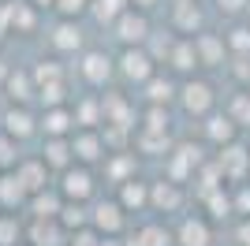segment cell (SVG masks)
<instances>
[{
  "label": "cell",
  "mask_w": 250,
  "mask_h": 246,
  "mask_svg": "<svg viewBox=\"0 0 250 246\" xmlns=\"http://www.w3.org/2000/svg\"><path fill=\"white\" fill-rule=\"evenodd\" d=\"M179 112L190 116V120H206L209 112H217V90H213V82L209 79H198V75H190V79H179Z\"/></svg>",
  "instance_id": "1"
},
{
  "label": "cell",
  "mask_w": 250,
  "mask_h": 246,
  "mask_svg": "<svg viewBox=\"0 0 250 246\" xmlns=\"http://www.w3.org/2000/svg\"><path fill=\"white\" fill-rule=\"evenodd\" d=\"M213 157V153H209ZM206 153H202V145L194 142H176L172 145V153L165 157V179H172V183H194V175L202 172V164L209 161Z\"/></svg>",
  "instance_id": "2"
},
{
  "label": "cell",
  "mask_w": 250,
  "mask_h": 246,
  "mask_svg": "<svg viewBox=\"0 0 250 246\" xmlns=\"http://www.w3.org/2000/svg\"><path fill=\"white\" fill-rule=\"evenodd\" d=\"M157 67H161V63L149 56L146 45L120 49V56H116V75H120L124 82H131V86H146V82L157 75Z\"/></svg>",
  "instance_id": "3"
},
{
  "label": "cell",
  "mask_w": 250,
  "mask_h": 246,
  "mask_svg": "<svg viewBox=\"0 0 250 246\" xmlns=\"http://www.w3.org/2000/svg\"><path fill=\"white\" fill-rule=\"evenodd\" d=\"M56 186H60L63 202H97V175L94 168H86V164H71L67 172L56 175Z\"/></svg>",
  "instance_id": "4"
},
{
  "label": "cell",
  "mask_w": 250,
  "mask_h": 246,
  "mask_svg": "<svg viewBox=\"0 0 250 246\" xmlns=\"http://www.w3.org/2000/svg\"><path fill=\"white\" fill-rule=\"evenodd\" d=\"M127 224H131V213L116 202V194L97 198V202L90 205V227H94L97 235H124Z\"/></svg>",
  "instance_id": "5"
},
{
  "label": "cell",
  "mask_w": 250,
  "mask_h": 246,
  "mask_svg": "<svg viewBox=\"0 0 250 246\" xmlns=\"http://www.w3.org/2000/svg\"><path fill=\"white\" fill-rule=\"evenodd\" d=\"M213 164L220 168V175H224V183H228V186L247 183V179H250V145L247 142L224 145V149L213 153Z\"/></svg>",
  "instance_id": "6"
},
{
  "label": "cell",
  "mask_w": 250,
  "mask_h": 246,
  "mask_svg": "<svg viewBox=\"0 0 250 246\" xmlns=\"http://www.w3.org/2000/svg\"><path fill=\"white\" fill-rule=\"evenodd\" d=\"M79 75H83L86 86L104 90V86L116 79V56H108L104 49H86V52H79Z\"/></svg>",
  "instance_id": "7"
},
{
  "label": "cell",
  "mask_w": 250,
  "mask_h": 246,
  "mask_svg": "<svg viewBox=\"0 0 250 246\" xmlns=\"http://www.w3.org/2000/svg\"><path fill=\"white\" fill-rule=\"evenodd\" d=\"M0 131H8L15 142L38 138V134H42V116H34L30 104H4V112H0Z\"/></svg>",
  "instance_id": "8"
},
{
  "label": "cell",
  "mask_w": 250,
  "mask_h": 246,
  "mask_svg": "<svg viewBox=\"0 0 250 246\" xmlns=\"http://www.w3.org/2000/svg\"><path fill=\"white\" fill-rule=\"evenodd\" d=\"M71 149H75V164H86V168H101L108 157L101 127H79L71 134Z\"/></svg>",
  "instance_id": "9"
},
{
  "label": "cell",
  "mask_w": 250,
  "mask_h": 246,
  "mask_svg": "<svg viewBox=\"0 0 250 246\" xmlns=\"http://www.w3.org/2000/svg\"><path fill=\"white\" fill-rule=\"evenodd\" d=\"M187 209V186L172 183V179H153V190H149V213L157 216H176Z\"/></svg>",
  "instance_id": "10"
},
{
  "label": "cell",
  "mask_w": 250,
  "mask_h": 246,
  "mask_svg": "<svg viewBox=\"0 0 250 246\" xmlns=\"http://www.w3.org/2000/svg\"><path fill=\"white\" fill-rule=\"evenodd\" d=\"M149 34H153V26H149V15L138 8H127L120 19H116L112 26V38L120 41V49H135V45H146Z\"/></svg>",
  "instance_id": "11"
},
{
  "label": "cell",
  "mask_w": 250,
  "mask_h": 246,
  "mask_svg": "<svg viewBox=\"0 0 250 246\" xmlns=\"http://www.w3.org/2000/svg\"><path fill=\"white\" fill-rule=\"evenodd\" d=\"M172 231H176V246H213V239H217L213 220L206 213H183Z\"/></svg>",
  "instance_id": "12"
},
{
  "label": "cell",
  "mask_w": 250,
  "mask_h": 246,
  "mask_svg": "<svg viewBox=\"0 0 250 246\" xmlns=\"http://www.w3.org/2000/svg\"><path fill=\"white\" fill-rule=\"evenodd\" d=\"M202 142L213 145V149H224V145L239 142V123L231 120L224 108H217V112H209L206 120H202Z\"/></svg>",
  "instance_id": "13"
},
{
  "label": "cell",
  "mask_w": 250,
  "mask_h": 246,
  "mask_svg": "<svg viewBox=\"0 0 250 246\" xmlns=\"http://www.w3.org/2000/svg\"><path fill=\"white\" fill-rule=\"evenodd\" d=\"M194 49H198V63L202 71H220L231 63V52H228V41L224 34H213V30H202L194 38Z\"/></svg>",
  "instance_id": "14"
},
{
  "label": "cell",
  "mask_w": 250,
  "mask_h": 246,
  "mask_svg": "<svg viewBox=\"0 0 250 246\" xmlns=\"http://www.w3.org/2000/svg\"><path fill=\"white\" fill-rule=\"evenodd\" d=\"M49 45L56 56H75V52H86V34L79 26V19H60L49 30Z\"/></svg>",
  "instance_id": "15"
},
{
  "label": "cell",
  "mask_w": 250,
  "mask_h": 246,
  "mask_svg": "<svg viewBox=\"0 0 250 246\" xmlns=\"http://www.w3.org/2000/svg\"><path fill=\"white\" fill-rule=\"evenodd\" d=\"M79 131L71 104H56V108H42V138H71Z\"/></svg>",
  "instance_id": "16"
},
{
  "label": "cell",
  "mask_w": 250,
  "mask_h": 246,
  "mask_svg": "<svg viewBox=\"0 0 250 246\" xmlns=\"http://www.w3.org/2000/svg\"><path fill=\"white\" fill-rule=\"evenodd\" d=\"M4 97H8V104H34L38 101V82H34L30 67H11V75L4 79Z\"/></svg>",
  "instance_id": "17"
},
{
  "label": "cell",
  "mask_w": 250,
  "mask_h": 246,
  "mask_svg": "<svg viewBox=\"0 0 250 246\" xmlns=\"http://www.w3.org/2000/svg\"><path fill=\"white\" fill-rule=\"evenodd\" d=\"M172 34L179 38H198L206 30V15H202L198 0H190V4H172Z\"/></svg>",
  "instance_id": "18"
},
{
  "label": "cell",
  "mask_w": 250,
  "mask_h": 246,
  "mask_svg": "<svg viewBox=\"0 0 250 246\" xmlns=\"http://www.w3.org/2000/svg\"><path fill=\"white\" fill-rule=\"evenodd\" d=\"M149 190H153V183L142 179V175H135V179L116 186V202L124 205L127 213H149Z\"/></svg>",
  "instance_id": "19"
},
{
  "label": "cell",
  "mask_w": 250,
  "mask_h": 246,
  "mask_svg": "<svg viewBox=\"0 0 250 246\" xmlns=\"http://www.w3.org/2000/svg\"><path fill=\"white\" fill-rule=\"evenodd\" d=\"M71 231L60 220H30L26 224V243L30 246H71Z\"/></svg>",
  "instance_id": "20"
},
{
  "label": "cell",
  "mask_w": 250,
  "mask_h": 246,
  "mask_svg": "<svg viewBox=\"0 0 250 246\" xmlns=\"http://www.w3.org/2000/svg\"><path fill=\"white\" fill-rule=\"evenodd\" d=\"M60 209H63V194H60L56 183L38 190V194H30V202H26V216H30V220H56Z\"/></svg>",
  "instance_id": "21"
},
{
  "label": "cell",
  "mask_w": 250,
  "mask_h": 246,
  "mask_svg": "<svg viewBox=\"0 0 250 246\" xmlns=\"http://www.w3.org/2000/svg\"><path fill=\"white\" fill-rule=\"evenodd\" d=\"M101 108H104V123H116V127H131L135 131V104L131 97L120 90L101 93Z\"/></svg>",
  "instance_id": "22"
},
{
  "label": "cell",
  "mask_w": 250,
  "mask_h": 246,
  "mask_svg": "<svg viewBox=\"0 0 250 246\" xmlns=\"http://www.w3.org/2000/svg\"><path fill=\"white\" fill-rule=\"evenodd\" d=\"M26 202H30V190L15 175V168L4 172L0 175V205H4V213H26Z\"/></svg>",
  "instance_id": "23"
},
{
  "label": "cell",
  "mask_w": 250,
  "mask_h": 246,
  "mask_svg": "<svg viewBox=\"0 0 250 246\" xmlns=\"http://www.w3.org/2000/svg\"><path fill=\"white\" fill-rule=\"evenodd\" d=\"M101 175H104L112 186L127 183V179H135V175H138V157H135V149L108 153V157H104V164H101Z\"/></svg>",
  "instance_id": "24"
},
{
  "label": "cell",
  "mask_w": 250,
  "mask_h": 246,
  "mask_svg": "<svg viewBox=\"0 0 250 246\" xmlns=\"http://www.w3.org/2000/svg\"><path fill=\"white\" fill-rule=\"evenodd\" d=\"M165 67L176 75V79H190V75L198 71L202 63H198V49H194V38H179Z\"/></svg>",
  "instance_id": "25"
},
{
  "label": "cell",
  "mask_w": 250,
  "mask_h": 246,
  "mask_svg": "<svg viewBox=\"0 0 250 246\" xmlns=\"http://www.w3.org/2000/svg\"><path fill=\"white\" fill-rule=\"evenodd\" d=\"M142 97H146V104H165V108H172L179 97V79L176 75H161L157 71L153 79L142 86Z\"/></svg>",
  "instance_id": "26"
},
{
  "label": "cell",
  "mask_w": 250,
  "mask_h": 246,
  "mask_svg": "<svg viewBox=\"0 0 250 246\" xmlns=\"http://www.w3.org/2000/svg\"><path fill=\"white\" fill-rule=\"evenodd\" d=\"M42 157L45 164H49V172H67L75 164V149H71V138H42Z\"/></svg>",
  "instance_id": "27"
},
{
  "label": "cell",
  "mask_w": 250,
  "mask_h": 246,
  "mask_svg": "<svg viewBox=\"0 0 250 246\" xmlns=\"http://www.w3.org/2000/svg\"><path fill=\"white\" fill-rule=\"evenodd\" d=\"M172 131H146V127H138L135 131V153H142V157H168L172 153Z\"/></svg>",
  "instance_id": "28"
},
{
  "label": "cell",
  "mask_w": 250,
  "mask_h": 246,
  "mask_svg": "<svg viewBox=\"0 0 250 246\" xmlns=\"http://www.w3.org/2000/svg\"><path fill=\"white\" fill-rule=\"evenodd\" d=\"M15 175L26 183V190H30V194H38V190H45V186H52V183H49V175H52L49 164H45L38 153H34V157H22V161L15 164Z\"/></svg>",
  "instance_id": "29"
},
{
  "label": "cell",
  "mask_w": 250,
  "mask_h": 246,
  "mask_svg": "<svg viewBox=\"0 0 250 246\" xmlns=\"http://www.w3.org/2000/svg\"><path fill=\"white\" fill-rule=\"evenodd\" d=\"M42 26V11L30 0H11V38H30Z\"/></svg>",
  "instance_id": "30"
},
{
  "label": "cell",
  "mask_w": 250,
  "mask_h": 246,
  "mask_svg": "<svg viewBox=\"0 0 250 246\" xmlns=\"http://www.w3.org/2000/svg\"><path fill=\"white\" fill-rule=\"evenodd\" d=\"M127 246H176V231H168L161 220H149V224L135 227V235L127 239Z\"/></svg>",
  "instance_id": "31"
},
{
  "label": "cell",
  "mask_w": 250,
  "mask_h": 246,
  "mask_svg": "<svg viewBox=\"0 0 250 246\" xmlns=\"http://www.w3.org/2000/svg\"><path fill=\"white\" fill-rule=\"evenodd\" d=\"M71 108H75V123H79V127H104L101 93H86V97H79Z\"/></svg>",
  "instance_id": "32"
},
{
  "label": "cell",
  "mask_w": 250,
  "mask_h": 246,
  "mask_svg": "<svg viewBox=\"0 0 250 246\" xmlns=\"http://www.w3.org/2000/svg\"><path fill=\"white\" fill-rule=\"evenodd\" d=\"M198 202H202V213H206L209 220H224V216H235V209H231V186H217V190L202 194Z\"/></svg>",
  "instance_id": "33"
},
{
  "label": "cell",
  "mask_w": 250,
  "mask_h": 246,
  "mask_svg": "<svg viewBox=\"0 0 250 246\" xmlns=\"http://www.w3.org/2000/svg\"><path fill=\"white\" fill-rule=\"evenodd\" d=\"M127 8H131V0H94V4H90V19H94L97 26H108V30H112L116 19H120Z\"/></svg>",
  "instance_id": "34"
},
{
  "label": "cell",
  "mask_w": 250,
  "mask_h": 246,
  "mask_svg": "<svg viewBox=\"0 0 250 246\" xmlns=\"http://www.w3.org/2000/svg\"><path fill=\"white\" fill-rule=\"evenodd\" d=\"M56 220H60L71 235H79V231L90 227V205H86V202H63V209H60Z\"/></svg>",
  "instance_id": "35"
},
{
  "label": "cell",
  "mask_w": 250,
  "mask_h": 246,
  "mask_svg": "<svg viewBox=\"0 0 250 246\" xmlns=\"http://www.w3.org/2000/svg\"><path fill=\"white\" fill-rule=\"evenodd\" d=\"M224 112L239 123V131H250V90H235L224 101Z\"/></svg>",
  "instance_id": "36"
},
{
  "label": "cell",
  "mask_w": 250,
  "mask_h": 246,
  "mask_svg": "<svg viewBox=\"0 0 250 246\" xmlns=\"http://www.w3.org/2000/svg\"><path fill=\"white\" fill-rule=\"evenodd\" d=\"M138 127H146V131H172V108H165V104H146L142 116H138Z\"/></svg>",
  "instance_id": "37"
},
{
  "label": "cell",
  "mask_w": 250,
  "mask_h": 246,
  "mask_svg": "<svg viewBox=\"0 0 250 246\" xmlns=\"http://www.w3.org/2000/svg\"><path fill=\"white\" fill-rule=\"evenodd\" d=\"M30 75H34V82L38 86H49V82H63L67 75H63V63L56 60V56H49V60H38L30 67Z\"/></svg>",
  "instance_id": "38"
},
{
  "label": "cell",
  "mask_w": 250,
  "mask_h": 246,
  "mask_svg": "<svg viewBox=\"0 0 250 246\" xmlns=\"http://www.w3.org/2000/svg\"><path fill=\"white\" fill-rule=\"evenodd\" d=\"M26 239V227L15 213H0V246H19Z\"/></svg>",
  "instance_id": "39"
},
{
  "label": "cell",
  "mask_w": 250,
  "mask_h": 246,
  "mask_svg": "<svg viewBox=\"0 0 250 246\" xmlns=\"http://www.w3.org/2000/svg\"><path fill=\"white\" fill-rule=\"evenodd\" d=\"M224 41L231 56H250V22H235L231 30H224Z\"/></svg>",
  "instance_id": "40"
},
{
  "label": "cell",
  "mask_w": 250,
  "mask_h": 246,
  "mask_svg": "<svg viewBox=\"0 0 250 246\" xmlns=\"http://www.w3.org/2000/svg\"><path fill=\"white\" fill-rule=\"evenodd\" d=\"M38 104H42V108L71 104V101H67V79H63V82H49V86H38Z\"/></svg>",
  "instance_id": "41"
},
{
  "label": "cell",
  "mask_w": 250,
  "mask_h": 246,
  "mask_svg": "<svg viewBox=\"0 0 250 246\" xmlns=\"http://www.w3.org/2000/svg\"><path fill=\"white\" fill-rule=\"evenodd\" d=\"M176 41H179V34H149V41H146V49H149V56H153L157 63H168V56H172V49H176Z\"/></svg>",
  "instance_id": "42"
},
{
  "label": "cell",
  "mask_w": 250,
  "mask_h": 246,
  "mask_svg": "<svg viewBox=\"0 0 250 246\" xmlns=\"http://www.w3.org/2000/svg\"><path fill=\"white\" fill-rule=\"evenodd\" d=\"M19 161H22L19 157V142H15L8 131H0V172H11Z\"/></svg>",
  "instance_id": "43"
},
{
  "label": "cell",
  "mask_w": 250,
  "mask_h": 246,
  "mask_svg": "<svg viewBox=\"0 0 250 246\" xmlns=\"http://www.w3.org/2000/svg\"><path fill=\"white\" fill-rule=\"evenodd\" d=\"M90 4L94 0H56V15L60 19H83V15H90Z\"/></svg>",
  "instance_id": "44"
},
{
  "label": "cell",
  "mask_w": 250,
  "mask_h": 246,
  "mask_svg": "<svg viewBox=\"0 0 250 246\" xmlns=\"http://www.w3.org/2000/svg\"><path fill=\"white\" fill-rule=\"evenodd\" d=\"M231 209H235V220H239V216H250V179L231 186Z\"/></svg>",
  "instance_id": "45"
},
{
  "label": "cell",
  "mask_w": 250,
  "mask_h": 246,
  "mask_svg": "<svg viewBox=\"0 0 250 246\" xmlns=\"http://www.w3.org/2000/svg\"><path fill=\"white\" fill-rule=\"evenodd\" d=\"M213 4H217V11L224 19H243V15H250V0H213Z\"/></svg>",
  "instance_id": "46"
},
{
  "label": "cell",
  "mask_w": 250,
  "mask_h": 246,
  "mask_svg": "<svg viewBox=\"0 0 250 246\" xmlns=\"http://www.w3.org/2000/svg\"><path fill=\"white\" fill-rule=\"evenodd\" d=\"M231 239H235V246H250V216H239V220H235Z\"/></svg>",
  "instance_id": "47"
},
{
  "label": "cell",
  "mask_w": 250,
  "mask_h": 246,
  "mask_svg": "<svg viewBox=\"0 0 250 246\" xmlns=\"http://www.w3.org/2000/svg\"><path fill=\"white\" fill-rule=\"evenodd\" d=\"M0 38H11V0H0Z\"/></svg>",
  "instance_id": "48"
},
{
  "label": "cell",
  "mask_w": 250,
  "mask_h": 246,
  "mask_svg": "<svg viewBox=\"0 0 250 246\" xmlns=\"http://www.w3.org/2000/svg\"><path fill=\"white\" fill-rule=\"evenodd\" d=\"M161 0H131V8H138V11H153Z\"/></svg>",
  "instance_id": "49"
},
{
  "label": "cell",
  "mask_w": 250,
  "mask_h": 246,
  "mask_svg": "<svg viewBox=\"0 0 250 246\" xmlns=\"http://www.w3.org/2000/svg\"><path fill=\"white\" fill-rule=\"evenodd\" d=\"M38 11H56V0H30Z\"/></svg>",
  "instance_id": "50"
},
{
  "label": "cell",
  "mask_w": 250,
  "mask_h": 246,
  "mask_svg": "<svg viewBox=\"0 0 250 246\" xmlns=\"http://www.w3.org/2000/svg\"><path fill=\"white\" fill-rule=\"evenodd\" d=\"M172 4H190V0H172Z\"/></svg>",
  "instance_id": "51"
},
{
  "label": "cell",
  "mask_w": 250,
  "mask_h": 246,
  "mask_svg": "<svg viewBox=\"0 0 250 246\" xmlns=\"http://www.w3.org/2000/svg\"><path fill=\"white\" fill-rule=\"evenodd\" d=\"M19 246H30V243H26V239H22V243H19Z\"/></svg>",
  "instance_id": "52"
},
{
  "label": "cell",
  "mask_w": 250,
  "mask_h": 246,
  "mask_svg": "<svg viewBox=\"0 0 250 246\" xmlns=\"http://www.w3.org/2000/svg\"><path fill=\"white\" fill-rule=\"evenodd\" d=\"M247 145H250V131H247Z\"/></svg>",
  "instance_id": "53"
},
{
  "label": "cell",
  "mask_w": 250,
  "mask_h": 246,
  "mask_svg": "<svg viewBox=\"0 0 250 246\" xmlns=\"http://www.w3.org/2000/svg\"><path fill=\"white\" fill-rule=\"evenodd\" d=\"M0 213H4V205H0Z\"/></svg>",
  "instance_id": "54"
},
{
  "label": "cell",
  "mask_w": 250,
  "mask_h": 246,
  "mask_svg": "<svg viewBox=\"0 0 250 246\" xmlns=\"http://www.w3.org/2000/svg\"><path fill=\"white\" fill-rule=\"evenodd\" d=\"M0 175H4V172H0Z\"/></svg>",
  "instance_id": "55"
},
{
  "label": "cell",
  "mask_w": 250,
  "mask_h": 246,
  "mask_svg": "<svg viewBox=\"0 0 250 246\" xmlns=\"http://www.w3.org/2000/svg\"><path fill=\"white\" fill-rule=\"evenodd\" d=\"M247 22H250V19H247Z\"/></svg>",
  "instance_id": "56"
}]
</instances>
